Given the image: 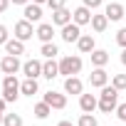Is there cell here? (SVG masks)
I'll return each mask as SVG.
<instances>
[{"label":"cell","instance_id":"83f0119b","mask_svg":"<svg viewBox=\"0 0 126 126\" xmlns=\"http://www.w3.org/2000/svg\"><path fill=\"white\" fill-rule=\"evenodd\" d=\"M49 10H59V8H67V0H47Z\"/></svg>","mask_w":126,"mask_h":126},{"label":"cell","instance_id":"8d00e7d4","mask_svg":"<svg viewBox=\"0 0 126 126\" xmlns=\"http://www.w3.org/2000/svg\"><path fill=\"white\" fill-rule=\"evenodd\" d=\"M57 126H74V124H72V121H59Z\"/></svg>","mask_w":126,"mask_h":126},{"label":"cell","instance_id":"7c38bea8","mask_svg":"<svg viewBox=\"0 0 126 126\" xmlns=\"http://www.w3.org/2000/svg\"><path fill=\"white\" fill-rule=\"evenodd\" d=\"M104 15H106L111 22H119V20H124V5H121V3H109L106 10H104Z\"/></svg>","mask_w":126,"mask_h":126},{"label":"cell","instance_id":"52a82bcc","mask_svg":"<svg viewBox=\"0 0 126 126\" xmlns=\"http://www.w3.org/2000/svg\"><path fill=\"white\" fill-rule=\"evenodd\" d=\"M22 74L30 77V79L42 77V62H40V59H27L25 64H22Z\"/></svg>","mask_w":126,"mask_h":126},{"label":"cell","instance_id":"3957f363","mask_svg":"<svg viewBox=\"0 0 126 126\" xmlns=\"http://www.w3.org/2000/svg\"><path fill=\"white\" fill-rule=\"evenodd\" d=\"M17 96H20V82L15 79V74H5V79H3V99L8 104H15Z\"/></svg>","mask_w":126,"mask_h":126},{"label":"cell","instance_id":"d6a6232c","mask_svg":"<svg viewBox=\"0 0 126 126\" xmlns=\"http://www.w3.org/2000/svg\"><path fill=\"white\" fill-rule=\"evenodd\" d=\"M10 8V0H0V13H5Z\"/></svg>","mask_w":126,"mask_h":126},{"label":"cell","instance_id":"f546056e","mask_svg":"<svg viewBox=\"0 0 126 126\" xmlns=\"http://www.w3.org/2000/svg\"><path fill=\"white\" fill-rule=\"evenodd\" d=\"M101 3H104V0H84L82 5H87V8H92V10H96V8H101Z\"/></svg>","mask_w":126,"mask_h":126},{"label":"cell","instance_id":"ffe728a7","mask_svg":"<svg viewBox=\"0 0 126 126\" xmlns=\"http://www.w3.org/2000/svg\"><path fill=\"white\" fill-rule=\"evenodd\" d=\"M37 79H30V77H25V82L20 84V94H25V96H32V94H37Z\"/></svg>","mask_w":126,"mask_h":126},{"label":"cell","instance_id":"e0dca14e","mask_svg":"<svg viewBox=\"0 0 126 126\" xmlns=\"http://www.w3.org/2000/svg\"><path fill=\"white\" fill-rule=\"evenodd\" d=\"M5 52H8V54L20 57V54H25V42H22V40H17V37H15V40H8V42H5Z\"/></svg>","mask_w":126,"mask_h":126},{"label":"cell","instance_id":"484cf974","mask_svg":"<svg viewBox=\"0 0 126 126\" xmlns=\"http://www.w3.org/2000/svg\"><path fill=\"white\" fill-rule=\"evenodd\" d=\"M77 126H96V116L94 114H82L79 121H77Z\"/></svg>","mask_w":126,"mask_h":126},{"label":"cell","instance_id":"d4e9b609","mask_svg":"<svg viewBox=\"0 0 126 126\" xmlns=\"http://www.w3.org/2000/svg\"><path fill=\"white\" fill-rule=\"evenodd\" d=\"M3 126H22V116L20 114H5L3 116Z\"/></svg>","mask_w":126,"mask_h":126},{"label":"cell","instance_id":"ac0fdd59","mask_svg":"<svg viewBox=\"0 0 126 126\" xmlns=\"http://www.w3.org/2000/svg\"><path fill=\"white\" fill-rule=\"evenodd\" d=\"M64 92H67V94H82V92H84L82 79H77V77H67V79H64Z\"/></svg>","mask_w":126,"mask_h":126},{"label":"cell","instance_id":"d6986e66","mask_svg":"<svg viewBox=\"0 0 126 126\" xmlns=\"http://www.w3.org/2000/svg\"><path fill=\"white\" fill-rule=\"evenodd\" d=\"M59 74V62H54V59H47V62H42V77H47V79H54Z\"/></svg>","mask_w":126,"mask_h":126},{"label":"cell","instance_id":"ba28073f","mask_svg":"<svg viewBox=\"0 0 126 126\" xmlns=\"http://www.w3.org/2000/svg\"><path fill=\"white\" fill-rule=\"evenodd\" d=\"M79 37H82V30H79L77 22H67L64 27H62V40H64V42L72 45V42H77Z\"/></svg>","mask_w":126,"mask_h":126},{"label":"cell","instance_id":"2e32d148","mask_svg":"<svg viewBox=\"0 0 126 126\" xmlns=\"http://www.w3.org/2000/svg\"><path fill=\"white\" fill-rule=\"evenodd\" d=\"M77 47H79V52H82V54H92V52L96 49V42H94V37H92V35H82V37L77 40Z\"/></svg>","mask_w":126,"mask_h":126},{"label":"cell","instance_id":"603a6c76","mask_svg":"<svg viewBox=\"0 0 126 126\" xmlns=\"http://www.w3.org/2000/svg\"><path fill=\"white\" fill-rule=\"evenodd\" d=\"M106 25H109V17H106V15H92V27H94L96 32H104Z\"/></svg>","mask_w":126,"mask_h":126},{"label":"cell","instance_id":"9a60e30c","mask_svg":"<svg viewBox=\"0 0 126 126\" xmlns=\"http://www.w3.org/2000/svg\"><path fill=\"white\" fill-rule=\"evenodd\" d=\"M35 37H40L42 42H52V37H54V25H52V22H42V25H37Z\"/></svg>","mask_w":126,"mask_h":126},{"label":"cell","instance_id":"7a4b0ae2","mask_svg":"<svg viewBox=\"0 0 126 126\" xmlns=\"http://www.w3.org/2000/svg\"><path fill=\"white\" fill-rule=\"evenodd\" d=\"M79 72H82V57L69 54V57H62V59H59V74H64V77H77Z\"/></svg>","mask_w":126,"mask_h":126},{"label":"cell","instance_id":"f35d334b","mask_svg":"<svg viewBox=\"0 0 126 126\" xmlns=\"http://www.w3.org/2000/svg\"><path fill=\"white\" fill-rule=\"evenodd\" d=\"M3 116H5V114H0V126H3Z\"/></svg>","mask_w":126,"mask_h":126},{"label":"cell","instance_id":"8992f818","mask_svg":"<svg viewBox=\"0 0 126 126\" xmlns=\"http://www.w3.org/2000/svg\"><path fill=\"white\" fill-rule=\"evenodd\" d=\"M92 15H94V13H92V8L79 5V8L72 13V22H77L79 27H82V25H89V22H92Z\"/></svg>","mask_w":126,"mask_h":126},{"label":"cell","instance_id":"5bb4252c","mask_svg":"<svg viewBox=\"0 0 126 126\" xmlns=\"http://www.w3.org/2000/svg\"><path fill=\"white\" fill-rule=\"evenodd\" d=\"M22 15H25V20H30V22H40L42 20V8L37 5V3H27L25 5V10H22Z\"/></svg>","mask_w":126,"mask_h":126},{"label":"cell","instance_id":"d590c367","mask_svg":"<svg viewBox=\"0 0 126 126\" xmlns=\"http://www.w3.org/2000/svg\"><path fill=\"white\" fill-rule=\"evenodd\" d=\"M121 64L126 67V47H124V52H121Z\"/></svg>","mask_w":126,"mask_h":126},{"label":"cell","instance_id":"4fadbf2b","mask_svg":"<svg viewBox=\"0 0 126 126\" xmlns=\"http://www.w3.org/2000/svg\"><path fill=\"white\" fill-rule=\"evenodd\" d=\"M67 22H72V13H69L67 8L52 10V25H59V27H64Z\"/></svg>","mask_w":126,"mask_h":126},{"label":"cell","instance_id":"5b68a950","mask_svg":"<svg viewBox=\"0 0 126 126\" xmlns=\"http://www.w3.org/2000/svg\"><path fill=\"white\" fill-rule=\"evenodd\" d=\"M35 32H37V30H32V22H30V20H20V22H15V37H17V40L27 42V40L35 37Z\"/></svg>","mask_w":126,"mask_h":126},{"label":"cell","instance_id":"74e56055","mask_svg":"<svg viewBox=\"0 0 126 126\" xmlns=\"http://www.w3.org/2000/svg\"><path fill=\"white\" fill-rule=\"evenodd\" d=\"M32 3H37V5H42V3H47V0H32Z\"/></svg>","mask_w":126,"mask_h":126},{"label":"cell","instance_id":"cb8c5ba5","mask_svg":"<svg viewBox=\"0 0 126 126\" xmlns=\"http://www.w3.org/2000/svg\"><path fill=\"white\" fill-rule=\"evenodd\" d=\"M42 54H45L47 59H54V57L59 54V49H57L54 42H42Z\"/></svg>","mask_w":126,"mask_h":126},{"label":"cell","instance_id":"30bf717a","mask_svg":"<svg viewBox=\"0 0 126 126\" xmlns=\"http://www.w3.org/2000/svg\"><path fill=\"white\" fill-rule=\"evenodd\" d=\"M106 82H109V74L104 72V67H96V69L89 74V84H92V87H96V89L106 87Z\"/></svg>","mask_w":126,"mask_h":126},{"label":"cell","instance_id":"7402d4cb","mask_svg":"<svg viewBox=\"0 0 126 126\" xmlns=\"http://www.w3.org/2000/svg\"><path fill=\"white\" fill-rule=\"evenodd\" d=\"M32 114H35L37 119H47V116L52 114V106H49V104H47V101L42 99L40 104H35V109H32Z\"/></svg>","mask_w":126,"mask_h":126},{"label":"cell","instance_id":"6da1fadb","mask_svg":"<svg viewBox=\"0 0 126 126\" xmlns=\"http://www.w3.org/2000/svg\"><path fill=\"white\" fill-rule=\"evenodd\" d=\"M116 106H119V89L111 84H106V87H101V94H99V109H101V114H114L116 111Z\"/></svg>","mask_w":126,"mask_h":126},{"label":"cell","instance_id":"836d02e7","mask_svg":"<svg viewBox=\"0 0 126 126\" xmlns=\"http://www.w3.org/2000/svg\"><path fill=\"white\" fill-rule=\"evenodd\" d=\"M5 104H8V101H5L3 96H0V114H5Z\"/></svg>","mask_w":126,"mask_h":126},{"label":"cell","instance_id":"f1b7e54d","mask_svg":"<svg viewBox=\"0 0 126 126\" xmlns=\"http://www.w3.org/2000/svg\"><path fill=\"white\" fill-rule=\"evenodd\" d=\"M116 42H119L121 47H126V27H121V30L116 32Z\"/></svg>","mask_w":126,"mask_h":126},{"label":"cell","instance_id":"1f68e13d","mask_svg":"<svg viewBox=\"0 0 126 126\" xmlns=\"http://www.w3.org/2000/svg\"><path fill=\"white\" fill-rule=\"evenodd\" d=\"M8 40H10V37H8V27H5V25H0V45H5Z\"/></svg>","mask_w":126,"mask_h":126},{"label":"cell","instance_id":"44dd1931","mask_svg":"<svg viewBox=\"0 0 126 126\" xmlns=\"http://www.w3.org/2000/svg\"><path fill=\"white\" fill-rule=\"evenodd\" d=\"M106 62H109V52L106 49H94L92 52V64L94 67H106Z\"/></svg>","mask_w":126,"mask_h":126},{"label":"cell","instance_id":"e575fe53","mask_svg":"<svg viewBox=\"0 0 126 126\" xmlns=\"http://www.w3.org/2000/svg\"><path fill=\"white\" fill-rule=\"evenodd\" d=\"M30 0H13V5H27Z\"/></svg>","mask_w":126,"mask_h":126},{"label":"cell","instance_id":"4316f807","mask_svg":"<svg viewBox=\"0 0 126 126\" xmlns=\"http://www.w3.org/2000/svg\"><path fill=\"white\" fill-rule=\"evenodd\" d=\"M111 84L121 92V89H126V74H114V79H111Z\"/></svg>","mask_w":126,"mask_h":126},{"label":"cell","instance_id":"4dcf8cb0","mask_svg":"<svg viewBox=\"0 0 126 126\" xmlns=\"http://www.w3.org/2000/svg\"><path fill=\"white\" fill-rule=\"evenodd\" d=\"M116 116H119L121 121H126V104H119V106H116Z\"/></svg>","mask_w":126,"mask_h":126},{"label":"cell","instance_id":"8fae6325","mask_svg":"<svg viewBox=\"0 0 126 126\" xmlns=\"http://www.w3.org/2000/svg\"><path fill=\"white\" fill-rule=\"evenodd\" d=\"M96 106H99V99H96L94 94H79V109H82L84 114H92Z\"/></svg>","mask_w":126,"mask_h":126},{"label":"cell","instance_id":"9c48e42d","mask_svg":"<svg viewBox=\"0 0 126 126\" xmlns=\"http://www.w3.org/2000/svg\"><path fill=\"white\" fill-rule=\"evenodd\" d=\"M45 101H47L52 109H64V106H67V96L59 94V92H52V89L45 94Z\"/></svg>","mask_w":126,"mask_h":126},{"label":"cell","instance_id":"277c9868","mask_svg":"<svg viewBox=\"0 0 126 126\" xmlns=\"http://www.w3.org/2000/svg\"><path fill=\"white\" fill-rule=\"evenodd\" d=\"M20 69H22V64H20V59L15 54H5L0 59V72L3 74H17Z\"/></svg>","mask_w":126,"mask_h":126}]
</instances>
